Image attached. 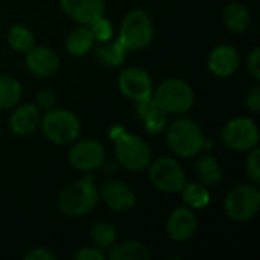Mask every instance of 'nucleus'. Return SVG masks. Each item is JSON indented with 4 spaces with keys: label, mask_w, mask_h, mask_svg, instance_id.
Returning a JSON list of instances; mask_svg holds the SVG:
<instances>
[{
    "label": "nucleus",
    "mask_w": 260,
    "mask_h": 260,
    "mask_svg": "<svg viewBox=\"0 0 260 260\" xmlns=\"http://www.w3.org/2000/svg\"><path fill=\"white\" fill-rule=\"evenodd\" d=\"M259 128L250 117H235L221 131V142L225 148L236 152H248L259 146Z\"/></svg>",
    "instance_id": "8"
},
{
    "label": "nucleus",
    "mask_w": 260,
    "mask_h": 260,
    "mask_svg": "<svg viewBox=\"0 0 260 260\" xmlns=\"http://www.w3.org/2000/svg\"><path fill=\"white\" fill-rule=\"evenodd\" d=\"M62 12L79 24H91L105 14V0H59Z\"/></svg>",
    "instance_id": "16"
},
{
    "label": "nucleus",
    "mask_w": 260,
    "mask_h": 260,
    "mask_svg": "<svg viewBox=\"0 0 260 260\" xmlns=\"http://www.w3.org/2000/svg\"><path fill=\"white\" fill-rule=\"evenodd\" d=\"M241 66V55L235 46L219 44L207 56V69L218 78H230Z\"/></svg>",
    "instance_id": "15"
},
{
    "label": "nucleus",
    "mask_w": 260,
    "mask_h": 260,
    "mask_svg": "<svg viewBox=\"0 0 260 260\" xmlns=\"http://www.w3.org/2000/svg\"><path fill=\"white\" fill-rule=\"evenodd\" d=\"M222 20L230 32L244 34L251 26V12L244 3L232 2L224 8Z\"/></svg>",
    "instance_id": "20"
},
{
    "label": "nucleus",
    "mask_w": 260,
    "mask_h": 260,
    "mask_svg": "<svg viewBox=\"0 0 260 260\" xmlns=\"http://www.w3.org/2000/svg\"><path fill=\"white\" fill-rule=\"evenodd\" d=\"M247 69L250 72V75L259 81L260 79V49L259 47H254L248 56H247Z\"/></svg>",
    "instance_id": "32"
},
{
    "label": "nucleus",
    "mask_w": 260,
    "mask_h": 260,
    "mask_svg": "<svg viewBox=\"0 0 260 260\" xmlns=\"http://www.w3.org/2000/svg\"><path fill=\"white\" fill-rule=\"evenodd\" d=\"M88 27H90V30H91V34H93V37H94V40L99 41V43L108 41V40H111V38L114 37L113 23H111L108 18H105L104 15L99 17V18H96L91 24H88Z\"/></svg>",
    "instance_id": "28"
},
{
    "label": "nucleus",
    "mask_w": 260,
    "mask_h": 260,
    "mask_svg": "<svg viewBox=\"0 0 260 260\" xmlns=\"http://www.w3.org/2000/svg\"><path fill=\"white\" fill-rule=\"evenodd\" d=\"M35 105L40 108V110H43V111H47V110H50V108H53L55 107V104H56V96H55V93L52 91V90H40L38 93H37V96H35Z\"/></svg>",
    "instance_id": "30"
},
{
    "label": "nucleus",
    "mask_w": 260,
    "mask_h": 260,
    "mask_svg": "<svg viewBox=\"0 0 260 260\" xmlns=\"http://www.w3.org/2000/svg\"><path fill=\"white\" fill-rule=\"evenodd\" d=\"M94 43L96 40L90 27L85 24H79L67 35L64 46H66V50L72 56H85L93 49Z\"/></svg>",
    "instance_id": "22"
},
{
    "label": "nucleus",
    "mask_w": 260,
    "mask_h": 260,
    "mask_svg": "<svg viewBox=\"0 0 260 260\" xmlns=\"http://www.w3.org/2000/svg\"><path fill=\"white\" fill-rule=\"evenodd\" d=\"M75 260H104L105 253L98 247H84L73 254Z\"/></svg>",
    "instance_id": "31"
},
{
    "label": "nucleus",
    "mask_w": 260,
    "mask_h": 260,
    "mask_svg": "<svg viewBox=\"0 0 260 260\" xmlns=\"http://www.w3.org/2000/svg\"><path fill=\"white\" fill-rule=\"evenodd\" d=\"M8 44L12 50L26 53L32 46H35V35L34 32L24 24H14L8 29L6 34Z\"/></svg>",
    "instance_id": "26"
},
{
    "label": "nucleus",
    "mask_w": 260,
    "mask_h": 260,
    "mask_svg": "<svg viewBox=\"0 0 260 260\" xmlns=\"http://www.w3.org/2000/svg\"><path fill=\"white\" fill-rule=\"evenodd\" d=\"M90 239L94 244V247L101 248L102 251H107L117 239L116 229L108 222H96L90 229Z\"/></svg>",
    "instance_id": "27"
},
{
    "label": "nucleus",
    "mask_w": 260,
    "mask_h": 260,
    "mask_svg": "<svg viewBox=\"0 0 260 260\" xmlns=\"http://www.w3.org/2000/svg\"><path fill=\"white\" fill-rule=\"evenodd\" d=\"M245 172L248 180L259 186L260 184V149L259 146L253 148L251 151H248V157L245 161Z\"/></svg>",
    "instance_id": "29"
},
{
    "label": "nucleus",
    "mask_w": 260,
    "mask_h": 260,
    "mask_svg": "<svg viewBox=\"0 0 260 260\" xmlns=\"http://www.w3.org/2000/svg\"><path fill=\"white\" fill-rule=\"evenodd\" d=\"M40 120L41 110L35 104H23L14 107L8 119V126L14 136L24 137L32 134L40 126Z\"/></svg>",
    "instance_id": "17"
},
{
    "label": "nucleus",
    "mask_w": 260,
    "mask_h": 260,
    "mask_svg": "<svg viewBox=\"0 0 260 260\" xmlns=\"http://www.w3.org/2000/svg\"><path fill=\"white\" fill-rule=\"evenodd\" d=\"M101 201L99 187L91 175L75 180L58 195V209L70 218H81L93 212Z\"/></svg>",
    "instance_id": "1"
},
{
    "label": "nucleus",
    "mask_w": 260,
    "mask_h": 260,
    "mask_svg": "<svg viewBox=\"0 0 260 260\" xmlns=\"http://www.w3.org/2000/svg\"><path fill=\"white\" fill-rule=\"evenodd\" d=\"M198 230V216L195 210L189 207H178L172 210L166 221V232L175 242L190 241Z\"/></svg>",
    "instance_id": "14"
},
{
    "label": "nucleus",
    "mask_w": 260,
    "mask_h": 260,
    "mask_svg": "<svg viewBox=\"0 0 260 260\" xmlns=\"http://www.w3.org/2000/svg\"><path fill=\"white\" fill-rule=\"evenodd\" d=\"M26 69L37 78L53 76L61 66L59 56L47 46H32L26 52Z\"/></svg>",
    "instance_id": "13"
},
{
    "label": "nucleus",
    "mask_w": 260,
    "mask_h": 260,
    "mask_svg": "<svg viewBox=\"0 0 260 260\" xmlns=\"http://www.w3.org/2000/svg\"><path fill=\"white\" fill-rule=\"evenodd\" d=\"M166 143L172 154L180 158H192L206 151L204 133L201 126L189 117H178L166 126Z\"/></svg>",
    "instance_id": "3"
},
{
    "label": "nucleus",
    "mask_w": 260,
    "mask_h": 260,
    "mask_svg": "<svg viewBox=\"0 0 260 260\" xmlns=\"http://www.w3.org/2000/svg\"><path fill=\"white\" fill-rule=\"evenodd\" d=\"M152 99L158 108L169 114L181 116L190 111L195 102V93L189 82L181 78H168L154 87Z\"/></svg>",
    "instance_id": "4"
},
{
    "label": "nucleus",
    "mask_w": 260,
    "mask_h": 260,
    "mask_svg": "<svg viewBox=\"0 0 260 260\" xmlns=\"http://www.w3.org/2000/svg\"><path fill=\"white\" fill-rule=\"evenodd\" d=\"M43 136L53 145L64 146L73 143L81 134V120L78 116L64 108H50L44 111L40 120Z\"/></svg>",
    "instance_id": "5"
},
{
    "label": "nucleus",
    "mask_w": 260,
    "mask_h": 260,
    "mask_svg": "<svg viewBox=\"0 0 260 260\" xmlns=\"http://www.w3.org/2000/svg\"><path fill=\"white\" fill-rule=\"evenodd\" d=\"M195 171L200 178V183L206 187L218 186L224 178V169L219 160L212 154H198V158L195 161Z\"/></svg>",
    "instance_id": "19"
},
{
    "label": "nucleus",
    "mask_w": 260,
    "mask_h": 260,
    "mask_svg": "<svg viewBox=\"0 0 260 260\" xmlns=\"http://www.w3.org/2000/svg\"><path fill=\"white\" fill-rule=\"evenodd\" d=\"M99 197L108 209L119 213L129 212L131 209L136 207L137 203L134 190L120 180L105 181L99 187Z\"/></svg>",
    "instance_id": "12"
},
{
    "label": "nucleus",
    "mask_w": 260,
    "mask_h": 260,
    "mask_svg": "<svg viewBox=\"0 0 260 260\" xmlns=\"http://www.w3.org/2000/svg\"><path fill=\"white\" fill-rule=\"evenodd\" d=\"M245 107L251 111V113H259L260 111V87L254 85L248 90V93L245 94Z\"/></svg>",
    "instance_id": "33"
},
{
    "label": "nucleus",
    "mask_w": 260,
    "mask_h": 260,
    "mask_svg": "<svg viewBox=\"0 0 260 260\" xmlns=\"http://www.w3.org/2000/svg\"><path fill=\"white\" fill-rule=\"evenodd\" d=\"M154 21L143 9H131L122 18L119 35L116 37L126 52L146 49L154 40Z\"/></svg>",
    "instance_id": "6"
},
{
    "label": "nucleus",
    "mask_w": 260,
    "mask_h": 260,
    "mask_svg": "<svg viewBox=\"0 0 260 260\" xmlns=\"http://www.w3.org/2000/svg\"><path fill=\"white\" fill-rule=\"evenodd\" d=\"M151 184L163 193H177L186 183L183 166L172 157H160L148 166Z\"/></svg>",
    "instance_id": "9"
},
{
    "label": "nucleus",
    "mask_w": 260,
    "mask_h": 260,
    "mask_svg": "<svg viewBox=\"0 0 260 260\" xmlns=\"http://www.w3.org/2000/svg\"><path fill=\"white\" fill-rule=\"evenodd\" d=\"M26 260H56L58 256L49 248H32L24 254Z\"/></svg>",
    "instance_id": "34"
},
{
    "label": "nucleus",
    "mask_w": 260,
    "mask_h": 260,
    "mask_svg": "<svg viewBox=\"0 0 260 260\" xmlns=\"http://www.w3.org/2000/svg\"><path fill=\"white\" fill-rule=\"evenodd\" d=\"M136 113L140 117V120L143 122L146 133L155 136V134H160L166 129L168 114L158 108V105L155 104L152 96L142 99V101H137L136 102Z\"/></svg>",
    "instance_id": "18"
},
{
    "label": "nucleus",
    "mask_w": 260,
    "mask_h": 260,
    "mask_svg": "<svg viewBox=\"0 0 260 260\" xmlns=\"http://www.w3.org/2000/svg\"><path fill=\"white\" fill-rule=\"evenodd\" d=\"M260 209L259 186L238 184L229 190L224 200V212L235 222H248L251 221Z\"/></svg>",
    "instance_id": "7"
},
{
    "label": "nucleus",
    "mask_w": 260,
    "mask_h": 260,
    "mask_svg": "<svg viewBox=\"0 0 260 260\" xmlns=\"http://www.w3.org/2000/svg\"><path fill=\"white\" fill-rule=\"evenodd\" d=\"M107 152L104 145L96 139H82L75 140L69 149L67 160L70 166L84 174L94 172L105 165Z\"/></svg>",
    "instance_id": "10"
},
{
    "label": "nucleus",
    "mask_w": 260,
    "mask_h": 260,
    "mask_svg": "<svg viewBox=\"0 0 260 260\" xmlns=\"http://www.w3.org/2000/svg\"><path fill=\"white\" fill-rule=\"evenodd\" d=\"M117 85L120 93L129 101H142L152 96L154 82L151 75L142 67H126L119 73Z\"/></svg>",
    "instance_id": "11"
},
{
    "label": "nucleus",
    "mask_w": 260,
    "mask_h": 260,
    "mask_svg": "<svg viewBox=\"0 0 260 260\" xmlns=\"http://www.w3.org/2000/svg\"><path fill=\"white\" fill-rule=\"evenodd\" d=\"M111 137L114 142L116 161L129 172H142L152 161V149L140 136L126 133L122 126H113Z\"/></svg>",
    "instance_id": "2"
},
{
    "label": "nucleus",
    "mask_w": 260,
    "mask_h": 260,
    "mask_svg": "<svg viewBox=\"0 0 260 260\" xmlns=\"http://www.w3.org/2000/svg\"><path fill=\"white\" fill-rule=\"evenodd\" d=\"M181 198L186 204V207L192 210H201L206 209L210 204V192L209 189L201 183H184L183 189L180 190Z\"/></svg>",
    "instance_id": "24"
},
{
    "label": "nucleus",
    "mask_w": 260,
    "mask_h": 260,
    "mask_svg": "<svg viewBox=\"0 0 260 260\" xmlns=\"http://www.w3.org/2000/svg\"><path fill=\"white\" fill-rule=\"evenodd\" d=\"M105 257L110 260H148L151 259V251L143 242L122 241L114 242L107 250Z\"/></svg>",
    "instance_id": "21"
},
{
    "label": "nucleus",
    "mask_w": 260,
    "mask_h": 260,
    "mask_svg": "<svg viewBox=\"0 0 260 260\" xmlns=\"http://www.w3.org/2000/svg\"><path fill=\"white\" fill-rule=\"evenodd\" d=\"M126 49L120 44L117 38H111L108 41L99 43L94 49V56L99 64L105 67H120L126 59Z\"/></svg>",
    "instance_id": "23"
},
{
    "label": "nucleus",
    "mask_w": 260,
    "mask_h": 260,
    "mask_svg": "<svg viewBox=\"0 0 260 260\" xmlns=\"http://www.w3.org/2000/svg\"><path fill=\"white\" fill-rule=\"evenodd\" d=\"M23 98V87L21 84L9 76L0 73V111L14 108Z\"/></svg>",
    "instance_id": "25"
}]
</instances>
